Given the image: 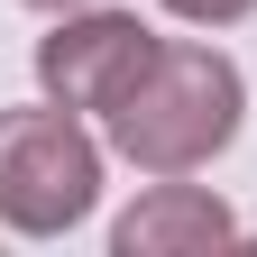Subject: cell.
<instances>
[{
  "mask_svg": "<svg viewBox=\"0 0 257 257\" xmlns=\"http://www.w3.org/2000/svg\"><path fill=\"white\" fill-rule=\"evenodd\" d=\"M230 239H239V211L220 193H202V184H175V175L156 193H138L119 211V230H110L119 257H202V248H230Z\"/></svg>",
  "mask_w": 257,
  "mask_h": 257,
  "instance_id": "4",
  "label": "cell"
},
{
  "mask_svg": "<svg viewBox=\"0 0 257 257\" xmlns=\"http://www.w3.org/2000/svg\"><path fill=\"white\" fill-rule=\"evenodd\" d=\"M92 202H101V147H92V128L64 101L0 110V230L55 239Z\"/></svg>",
  "mask_w": 257,
  "mask_h": 257,
  "instance_id": "2",
  "label": "cell"
},
{
  "mask_svg": "<svg viewBox=\"0 0 257 257\" xmlns=\"http://www.w3.org/2000/svg\"><path fill=\"white\" fill-rule=\"evenodd\" d=\"M28 10H55V19H64V10H92V0H28Z\"/></svg>",
  "mask_w": 257,
  "mask_h": 257,
  "instance_id": "6",
  "label": "cell"
},
{
  "mask_svg": "<svg viewBox=\"0 0 257 257\" xmlns=\"http://www.w3.org/2000/svg\"><path fill=\"white\" fill-rule=\"evenodd\" d=\"M147 55H156V37L128 10H64L55 37H37V83H46V101L110 119L119 92L147 74Z\"/></svg>",
  "mask_w": 257,
  "mask_h": 257,
  "instance_id": "3",
  "label": "cell"
},
{
  "mask_svg": "<svg viewBox=\"0 0 257 257\" xmlns=\"http://www.w3.org/2000/svg\"><path fill=\"white\" fill-rule=\"evenodd\" d=\"M175 19H193V28H230V19H248L257 0H166Z\"/></svg>",
  "mask_w": 257,
  "mask_h": 257,
  "instance_id": "5",
  "label": "cell"
},
{
  "mask_svg": "<svg viewBox=\"0 0 257 257\" xmlns=\"http://www.w3.org/2000/svg\"><path fill=\"white\" fill-rule=\"evenodd\" d=\"M239 110H248V83L220 46H156L147 74L110 110V147L138 175H193L239 138Z\"/></svg>",
  "mask_w": 257,
  "mask_h": 257,
  "instance_id": "1",
  "label": "cell"
}]
</instances>
